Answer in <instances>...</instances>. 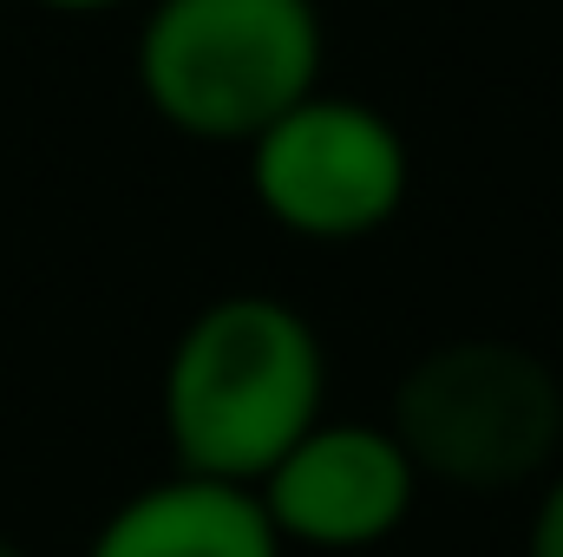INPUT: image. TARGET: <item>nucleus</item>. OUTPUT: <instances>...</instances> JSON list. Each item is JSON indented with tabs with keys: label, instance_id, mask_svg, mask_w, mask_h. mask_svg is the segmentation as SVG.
Returning a JSON list of instances; mask_svg holds the SVG:
<instances>
[{
	"label": "nucleus",
	"instance_id": "f257e3e1",
	"mask_svg": "<svg viewBox=\"0 0 563 557\" xmlns=\"http://www.w3.org/2000/svg\"><path fill=\"white\" fill-rule=\"evenodd\" d=\"M328 354L301 308L276 295L210 302L170 348L164 433L177 472L256 485L321 419Z\"/></svg>",
	"mask_w": 563,
	"mask_h": 557
},
{
	"label": "nucleus",
	"instance_id": "20e7f679",
	"mask_svg": "<svg viewBox=\"0 0 563 557\" xmlns=\"http://www.w3.org/2000/svg\"><path fill=\"white\" fill-rule=\"evenodd\" d=\"M250 184L288 237L361 243L400 217L413 190V157L387 112L308 92L263 139H250Z\"/></svg>",
	"mask_w": 563,
	"mask_h": 557
},
{
	"label": "nucleus",
	"instance_id": "39448f33",
	"mask_svg": "<svg viewBox=\"0 0 563 557\" xmlns=\"http://www.w3.org/2000/svg\"><path fill=\"white\" fill-rule=\"evenodd\" d=\"M413 492L420 472L394 439V426H361V419H314L256 479L276 538L314 551H367L394 538L413 512Z\"/></svg>",
	"mask_w": 563,
	"mask_h": 557
},
{
	"label": "nucleus",
	"instance_id": "1a4fd4ad",
	"mask_svg": "<svg viewBox=\"0 0 563 557\" xmlns=\"http://www.w3.org/2000/svg\"><path fill=\"white\" fill-rule=\"evenodd\" d=\"M0 557H26V551H20V545H13V538H0Z\"/></svg>",
	"mask_w": 563,
	"mask_h": 557
},
{
	"label": "nucleus",
	"instance_id": "423d86ee",
	"mask_svg": "<svg viewBox=\"0 0 563 557\" xmlns=\"http://www.w3.org/2000/svg\"><path fill=\"white\" fill-rule=\"evenodd\" d=\"M86 557H282V538L256 485L177 472L132 492Z\"/></svg>",
	"mask_w": 563,
	"mask_h": 557
},
{
	"label": "nucleus",
	"instance_id": "0eeeda50",
	"mask_svg": "<svg viewBox=\"0 0 563 557\" xmlns=\"http://www.w3.org/2000/svg\"><path fill=\"white\" fill-rule=\"evenodd\" d=\"M525 557H563V472L544 485V499H538V512H531Z\"/></svg>",
	"mask_w": 563,
	"mask_h": 557
},
{
	"label": "nucleus",
	"instance_id": "f03ea898",
	"mask_svg": "<svg viewBox=\"0 0 563 557\" xmlns=\"http://www.w3.org/2000/svg\"><path fill=\"white\" fill-rule=\"evenodd\" d=\"M144 106L203 144H250L321 92L314 0H157L139 26Z\"/></svg>",
	"mask_w": 563,
	"mask_h": 557
},
{
	"label": "nucleus",
	"instance_id": "7ed1b4c3",
	"mask_svg": "<svg viewBox=\"0 0 563 557\" xmlns=\"http://www.w3.org/2000/svg\"><path fill=\"white\" fill-rule=\"evenodd\" d=\"M394 439L413 472L445 485L498 492L538 479L563 446V387L558 374L518 341H439L394 387Z\"/></svg>",
	"mask_w": 563,
	"mask_h": 557
},
{
	"label": "nucleus",
	"instance_id": "6e6552de",
	"mask_svg": "<svg viewBox=\"0 0 563 557\" xmlns=\"http://www.w3.org/2000/svg\"><path fill=\"white\" fill-rule=\"evenodd\" d=\"M40 7H59V13H99V7H119V0H40Z\"/></svg>",
	"mask_w": 563,
	"mask_h": 557
}]
</instances>
